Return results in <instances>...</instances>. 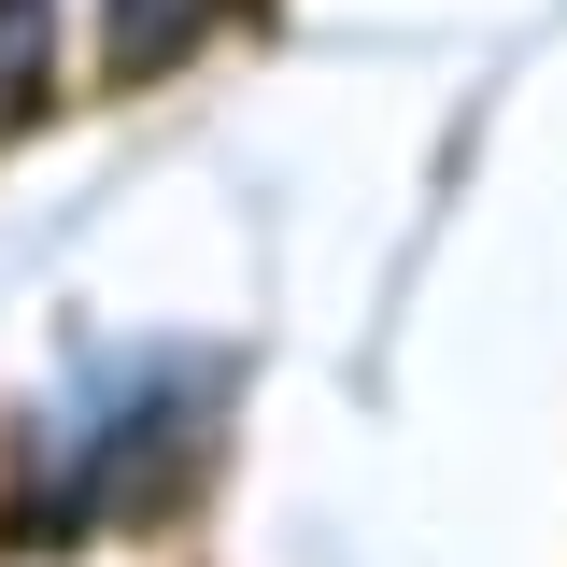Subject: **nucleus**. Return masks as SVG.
Segmentation results:
<instances>
[{"label":"nucleus","mask_w":567,"mask_h":567,"mask_svg":"<svg viewBox=\"0 0 567 567\" xmlns=\"http://www.w3.org/2000/svg\"><path fill=\"white\" fill-rule=\"evenodd\" d=\"M171 14H199V0H114V29H128V58H156V29Z\"/></svg>","instance_id":"f257e3e1"}]
</instances>
